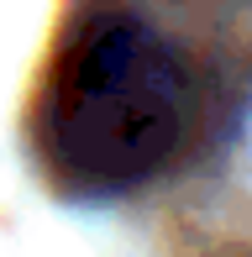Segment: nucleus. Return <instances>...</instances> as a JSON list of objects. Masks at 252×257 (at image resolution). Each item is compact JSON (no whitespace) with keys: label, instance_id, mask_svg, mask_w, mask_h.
Wrapping results in <instances>:
<instances>
[{"label":"nucleus","instance_id":"f257e3e1","mask_svg":"<svg viewBox=\"0 0 252 257\" xmlns=\"http://www.w3.org/2000/svg\"><path fill=\"white\" fill-rule=\"evenodd\" d=\"M189 115L179 58L137 21H95L48 84L42 147L63 179L121 189L174 158Z\"/></svg>","mask_w":252,"mask_h":257}]
</instances>
